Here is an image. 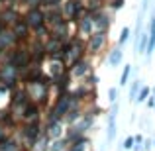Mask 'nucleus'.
<instances>
[{"label": "nucleus", "instance_id": "nucleus-1", "mask_svg": "<svg viewBox=\"0 0 155 151\" xmlns=\"http://www.w3.org/2000/svg\"><path fill=\"white\" fill-rule=\"evenodd\" d=\"M153 45H155V14L151 18V31H149V47H147V53L153 51Z\"/></svg>", "mask_w": 155, "mask_h": 151}, {"label": "nucleus", "instance_id": "nucleus-2", "mask_svg": "<svg viewBox=\"0 0 155 151\" xmlns=\"http://www.w3.org/2000/svg\"><path fill=\"white\" fill-rule=\"evenodd\" d=\"M120 59H122V51L120 49L112 51V55L108 57V65H118V63H120Z\"/></svg>", "mask_w": 155, "mask_h": 151}, {"label": "nucleus", "instance_id": "nucleus-3", "mask_svg": "<svg viewBox=\"0 0 155 151\" xmlns=\"http://www.w3.org/2000/svg\"><path fill=\"white\" fill-rule=\"evenodd\" d=\"M128 38H130V30H128V28H124L122 34H120V43H126V41H128Z\"/></svg>", "mask_w": 155, "mask_h": 151}, {"label": "nucleus", "instance_id": "nucleus-4", "mask_svg": "<svg viewBox=\"0 0 155 151\" xmlns=\"http://www.w3.org/2000/svg\"><path fill=\"white\" fill-rule=\"evenodd\" d=\"M128 75H130V67H126L124 73H122V77H120V84H126V80H128Z\"/></svg>", "mask_w": 155, "mask_h": 151}, {"label": "nucleus", "instance_id": "nucleus-5", "mask_svg": "<svg viewBox=\"0 0 155 151\" xmlns=\"http://www.w3.org/2000/svg\"><path fill=\"white\" fill-rule=\"evenodd\" d=\"M137 88H140V80H136V83H134V87H132V90H130V96H132V98H136Z\"/></svg>", "mask_w": 155, "mask_h": 151}, {"label": "nucleus", "instance_id": "nucleus-6", "mask_svg": "<svg viewBox=\"0 0 155 151\" xmlns=\"http://www.w3.org/2000/svg\"><path fill=\"white\" fill-rule=\"evenodd\" d=\"M149 96V88H143V90H141V94L137 96V100H145Z\"/></svg>", "mask_w": 155, "mask_h": 151}, {"label": "nucleus", "instance_id": "nucleus-7", "mask_svg": "<svg viewBox=\"0 0 155 151\" xmlns=\"http://www.w3.org/2000/svg\"><path fill=\"white\" fill-rule=\"evenodd\" d=\"M132 145H134V137H128L124 143V149H132Z\"/></svg>", "mask_w": 155, "mask_h": 151}, {"label": "nucleus", "instance_id": "nucleus-8", "mask_svg": "<svg viewBox=\"0 0 155 151\" xmlns=\"http://www.w3.org/2000/svg\"><path fill=\"white\" fill-rule=\"evenodd\" d=\"M100 43H102V35L98 34V38H96V39H94V43H92V49H96V47H98Z\"/></svg>", "mask_w": 155, "mask_h": 151}, {"label": "nucleus", "instance_id": "nucleus-9", "mask_svg": "<svg viewBox=\"0 0 155 151\" xmlns=\"http://www.w3.org/2000/svg\"><path fill=\"white\" fill-rule=\"evenodd\" d=\"M116 94H118V92H116V88H110V92H108V96H110V100H116Z\"/></svg>", "mask_w": 155, "mask_h": 151}]
</instances>
